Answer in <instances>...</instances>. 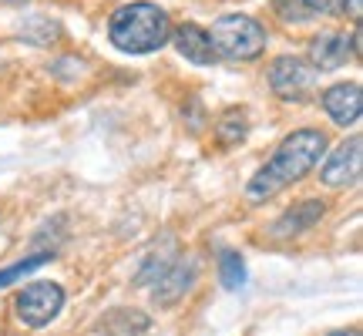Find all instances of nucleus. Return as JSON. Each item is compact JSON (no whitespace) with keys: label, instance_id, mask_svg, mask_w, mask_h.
I'll list each match as a JSON object with an SVG mask.
<instances>
[{"label":"nucleus","instance_id":"nucleus-1","mask_svg":"<svg viewBox=\"0 0 363 336\" xmlns=\"http://www.w3.org/2000/svg\"><path fill=\"white\" fill-rule=\"evenodd\" d=\"M326 148H330V135L323 128H313V125H303V128H293L289 135H283V142L272 148V155L249 175L246 202L262 206V202H272L276 195H283L286 189L299 185L310 172H316Z\"/></svg>","mask_w":363,"mask_h":336},{"label":"nucleus","instance_id":"nucleus-2","mask_svg":"<svg viewBox=\"0 0 363 336\" xmlns=\"http://www.w3.org/2000/svg\"><path fill=\"white\" fill-rule=\"evenodd\" d=\"M172 13L155 0H128L108 13V40L111 47L131 57L162 51L172 38Z\"/></svg>","mask_w":363,"mask_h":336},{"label":"nucleus","instance_id":"nucleus-3","mask_svg":"<svg viewBox=\"0 0 363 336\" xmlns=\"http://www.w3.org/2000/svg\"><path fill=\"white\" fill-rule=\"evenodd\" d=\"M208 40L219 61H233V65H252L259 61L266 47H269V30L256 21L252 13H222L212 21Z\"/></svg>","mask_w":363,"mask_h":336},{"label":"nucleus","instance_id":"nucleus-4","mask_svg":"<svg viewBox=\"0 0 363 336\" xmlns=\"http://www.w3.org/2000/svg\"><path fill=\"white\" fill-rule=\"evenodd\" d=\"M65 303H67L65 286L54 283V279H38V283H27L13 293L11 316L24 330H44V326H51L61 316Z\"/></svg>","mask_w":363,"mask_h":336},{"label":"nucleus","instance_id":"nucleus-5","mask_svg":"<svg viewBox=\"0 0 363 336\" xmlns=\"http://www.w3.org/2000/svg\"><path fill=\"white\" fill-rule=\"evenodd\" d=\"M266 84L286 104H306L316 91V67L306 57L279 54L266 65Z\"/></svg>","mask_w":363,"mask_h":336},{"label":"nucleus","instance_id":"nucleus-6","mask_svg":"<svg viewBox=\"0 0 363 336\" xmlns=\"http://www.w3.org/2000/svg\"><path fill=\"white\" fill-rule=\"evenodd\" d=\"M316 168H320V181H323L326 189H333V192L357 189L363 175V135L353 131L350 138H343L333 152L326 148L323 165H316Z\"/></svg>","mask_w":363,"mask_h":336},{"label":"nucleus","instance_id":"nucleus-7","mask_svg":"<svg viewBox=\"0 0 363 336\" xmlns=\"http://www.w3.org/2000/svg\"><path fill=\"white\" fill-rule=\"evenodd\" d=\"M199 283V262L195 259H172L165 269L158 272V279L152 283V303L169 310L175 303L189 296Z\"/></svg>","mask_w":363,"mask_h":336},{"label":"nucleus","instance_id":"nucleus-8","mask_svg":"<svg viewBox=\"0 0 363 336\" xmlns=\"http://www.w3.org/2000/svg\"><path fill=\"white\" fill-rule=\"evenodd\" d=\"M320 108L337 128H353L363 115V91L360 81H337L320 91Z\"/></svg>","mask_w":363,"mask_h":336},{"label":"nucleus","instance_id":"nucleus-9","mask_svg":"<svg viewBox=\"0 0 363 336\" xmlns=\"http://www.w3.org/2000/svg\"><path fill=\"white\" fill-rule=\"evenodd\" d=\"M326 208H330V202L326 198H303V202H296V206L283 208V215L269 225V235H276V239H296V235H306L313 233L320 222H323Z\"/></svg>","mask_w":363,"mask_h":336},{"label":"nucleus","instance_id":"nucleus-10","mask_svg":"<svg viewBox=\"0 0 363 336\" xmlns=\"http://www.w3.org/2000/svg\"><path fill=\"white\" fill-rule=\"evenodd\" d=\"M172 47L179 51V57H185L189 65L195 67H212L219 57L212 51V40H208V30L195 21H185V24L172 27Z\"/></svg>","mask_w":363,"mask_h":336},{"label":"nucleus","instance_id":"nucleus-11","mask_svg":"<svg viewBox=\"0 0 363 336\" xmlns=\"http://www.w3.org/2000/svg\"><path fill=\"white\" fill-rule=\"evenodd\" d=\"M353 57L350 51V38L340 34V30H320L306 47V61L316 71H340Z\"/></svg>","mask_w":363,"mask_h":336},{"label":"nucleus","instance_id":"nucleus-12","mask_svg":"<svg viewBox=\"0 0 363 336\" xmlns=\"http://www.w3.org/2000/svg\"><path fill=\"white\" fill-rule=\"evenodd\" d=\"M94 330L104 336H142L152 330V316L142 310H131V306H115V310L101 313Z\"/></svg>","mask_w":363,"mask_h":336},{"label":"nucleus","instance_id":"nucleus-13","mask_svg":"<svg viewBox=\"0 0 363 336\" xmlns=\"http://www.w3.org/2000/svg\"><path fill=\"white\" fill-rule=\"evenodd\" d=\"M249 111L246 108H225L216 121H212V142L219 145V148H235V145H242L249 138Z\"/></svg>","mask_w":363,"mask_h":336},{"label":"nucleus","instance_id":"nucleus-14","mask_svg":"<svg viewBox=\"0 0 363 336\" xmlns=\"http://www.w3.org/2000/svg\"><path fill=\"white\" fill-rule=\"evenodd\" d=\"M219 262H216V272H219V283L225 293H239L249 279V269H246V259L239 249H219Z\"/></svg>","mask_w":363,"mask_h":336},{"label":"nucleus","instance_id":"nucleus-15","mask_svg":"<svg viewBox=\"0 0 363 336\" xmlns=\"http://www.w3.org/2000/svg\"><path fill=\"white\" fill-rule=\"evenodd\" d=\"M44 262H51V252H34V256L17 259L13 266H4V269H0V289H11V286H17L24 276L38 272Z\"/></svg>","mask_w":363,"mask_h":336},{"label":"nucleus","instance_id":"nucleus-16","mask_svg":"<svg viewBox=\"0 0 363 336\" xmlns=\"http://www.w3.org/2000/svg\"><path fill=\"white\" fill-rule=\"evenodd\" d=\"M21 38L34 47H51L54 38H61V24L57 21H48V17H30L24 27H21Z\"/></svg>","mask_w":363,"mask_h":336},{"label":"nucleus","instance_id":"nucleus-17","mask_svg":"<svg viewBox=\"0 0 363 336\" xmlns=\"http://www.w3.org/2000/svg\"><path fill=\"white\" fill-rule=\"evenodd\" d=\"M269 7L283 24H306V21H313V13L306 11L303 0H269Z\"/></svg>","mask_w":363,"mask_h":336},{"label":"nucleus","instance_id":"nucleus-18","mask_svg":"<svg viewBox=\"0 0 363 336\" xmlns=\"http://www.w3.org/2000/svg\"><path fill=\"white\" fill-rule=\"evenodd\" d=\"M306 4V11L313 13V17H326V13H340V7H343V0H303Z\"/></svg>","mask_w":363,"mask_h":336},{"label":"nucleus","instance_id":"nucleus-19","mask_svg":"<svg viewBox=\"0 0 363 336\" xmlns=\"http://www.w3.org/2000/svg\"><path fill=\"white\" fill-rule=\"evenodd\" d=\"M340 11L347 13L353 24H360L363 21V0H343V7H340Z\"/></svg>","mask_w":363,"mask_h":336},{"label":"nucleus","instance_id":"nucleus-20","mask_svg":"<svg viewBox=\"0 0 363 336\" xmlns=\"http://www.w3.org/2000/svg\"><path fill=\"white\" fill-rule=\"evenodd\" d=\"M326 336H360V326H343V330H330Z\"/></svg>","mask_w":363,"mask_h":336},{"label":"nucleus","instance_id":"nucleus-21","mask_svg":"<svg viewBox=\"0 0 363 336\" xmlns=\"http://www.w3.org/2000/svg\"><path fill=\"white\" fill-rule=\"evenodd\" d=\"M0 4H7V7H24V4H30V0H0Z\"/></svg>","mask_w":363,"mask_h":336}]
</instances>
